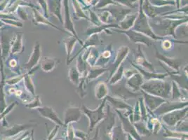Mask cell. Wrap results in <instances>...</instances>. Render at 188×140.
I'll return each instance as SVG.
<instances>
[{
  "label": "cell",
  "instance_id": "obj_1",
  "mask_svg": "<svg viewBox=\"0 0 188 140\" xmlns=\"http://www.w3.org/2000/svg\"><path fill=\"white\" fill-rule=\"evenodd\" d=\"M164 19L158 18L154 21H149V24L153 32L156 35L161 37H168L171 36L176 39V30L178 26L187 22V18L181 20H173L163 17Z\"/></svg>",
  "mask_w": 188,
  "mask_h": 140
},
{
  "label": "cell",
  "instance_id": "obj_2",
  "mask_svg": "<svg viewBox=\"0 0 188 140\" xmlns=\"http://www.w3.org/2000/svg\"><path fill=\"white\" fill-rule=\"evenodd\" d=\"M141 90L150 95L168 99L171 98V84L161 79H152L144 82Z\"/></svg>",
  "mask_w": 188,
  "mask_h": 140
},
{
  "label": "cell",
  "instance_id": "obj_3",
  "mask_svg": "<svg viewBox=\"0 0 188 140\" xmlns=\"http://www.w3.org/2000/svg\"><path fill=\"white\" fill-rule=\"evenodd\" d=\"M132 30L141 32L147 36L150 37L152 40H163L166 37H161L156 35L151 29L149 24V20L147 16L145 15L142 8V6H140V10L138 13V16L136 18L134 25L132 27Z\"/></svg>",
  "mask_w": 188,
  "mask_h": 140
},
{
  "label": "cell",
  "instance_id": "obj_4",
  "mask_svg": "<svg viewBox=\"0 0 188 140\" xmlns=\"http://www.w3.org/2000/svg\"><path fill=\"white\" fill-rule=\"evenodd\" d=\"M110 87L111 92H112L114 97L123 99L124 101H126L129 99L136 98L141 95V93H135L131 90L126 86V81H123L122 79L115 84L110 85Z\"/></svg>",
  "mask_w": 188,
  "mask_h": 140
},
{
  "label": "cell",
  "instance_id": "obj_5",
  "mask_svg": "<svg viewBox=\"0 0 188 140\" xmlns=\"http://www.w3.org/2000/svg\"><path fill=\"white\" fill-rule=\"evenodd\" d=\"M102 102L101 104H100L99 107L96 109L95 110H91L90 109L87 107L85 105H82L81 107L82 111L86 114V115L89 117L91 121V124L93 126V125H95L97 122H98L99 120H101L102 118H103L105 116V114L103 112V109L106 105V102L107 99L106 98H104L103 99H102Z\"/></svg>",
  "mask_w": 188,
  "mask_h": 140
},
{
  "label": "cell",
  "instance_id": "obj_6",
  "mask_svg": "<svg viewBox=\"0 0 188 140\" xmlns=\"http://www.w3.org/2000/svg\"><path fill=\"white\" fill-rule=\"evenodd\" d=\"M115 31L118 33H121L126 35L128 38H129V39L130 40V41L132 43H134V44H143L147 46H150L152 44V39H151L150 37L143 35V34L137 32V31H135L132 29H130L129 30H115Z\"/></svg>",
  "mask_w": 188,
  "mask_h": 140
},
{
  "label": "cell",
  "instance_id": "obj_7",
  "mask_svg": "<svg viewBox=\"0 0 188 140\" xmlns=\"http://www.w3.org/2000/svg\"><path fill=\"white\" fill-rule=\"evenodd\" d=\"M187 102L166 100L154 111L158 115H163L174 110L183 109L187 107Z\"/></svg>",
  "mask_w": 188,
  "mask_h": 140
},
{
  "label": "cell",
  "instance_id": "obj_8",
  "mask_svg": "<svg viewBox=\"0 0 188 140\" xmlns=\"http://www.w3.org/2000/svg\"><path fill=\"white\" fill-rule=\"evenodd\" d=\"M155 56L159 60V61L162 62V63L164 64L166 66L170 68V69L174 70L175 71H177V72H180V67L183 65V60L169 58V57L164 56L163 54L159 53L156 48H155Z\"/></svg>",
  "mask_w": 188,
  "mask_h": 140
},
{
  "label": "cell",
  "instance_id": "obj_9",
  "mask_svg": "<svg viewBox=\"0 0 188 140\" xmlns=\"http://www.w3.org/2000/svg\"><path fill=\"white\" fill-rule=\"evenodd\" d=\"M129 48L128 46H121L119 48L117 53H116L115 61L108 68V71H110V77L107 79V81L112 76V74L115 72V71L118 69L119 67L122 64L124 60L126 58V57L129 55Z\"/></svg>",
  "mask_w": 188,
  "mask_h": 140
},
{
  "label": "cell",
  "instance_id": "obj_10",
  "mask_svg": "<svg viewBox=\"0 0 188 140\" xmlns=\"http://www.w3.org/2000/svg\"><path fill=\"white\" fill-rule=\"evenodd\" d=\"M140 92H141V95H142L145 106H146L147 109L151 111H155L156 109H157L159 106L166 100V99L159 98V97L150 95V94L145 93V91L142 90H140Z\"/></svg>",
  "mask_w": 188,
  "mask_h": 140
},
{
  "label": "cell",
  "instance_id": "obj_11",
  "mask_svg": "<svg viewBox=\"0 0 188 140\" xmlns=\"http://www.w3.org/2000/svg\"><path fill=\"white\" fill-rule=\"evenodd\" d=\"M63 5L65 8V22H64V27L66 29L68 32L71 33V35L77 39V41L80 43L82 46H83L84 43L82 40L79 38L76 32V30L74 27V24L71 17L70 15V10H69V4H68V0H63Z\"/></svg>",
  "mask_w": 188,
  "mask_h": 140
},
{
  "label": "cell",
  "instance_id": "obj_12",
  "mask_svg": "<svg viewBox=\"0 0 188 140\" xmlns=\"http://www.w3.org/2000/svg\"><path fill=\"white\" fill-rule=\"evenodd\" d=\"M102 44H103V41H102V40H101V37H100L99 34H94V35L89 36V38H88L86 40V41H84L83 46H82V48L78 51L77 53H76V55H75L73 57H72V58H71L69 60V61H68L67 65H69L71 63V62H72L74 60V59H75L76 57L79 55V53H81L82 51L86 50L87 48H89V47H92V46L96 47V46L101 45Z\"/></svg>",
  "mask_w": 188,
  "mask_h": 140
},
{
  "label": "cell",
  "instance_id": "obj_13",
  "mask_svg": "<svg viewBox=\"0 0 188 140\" xmlns=\"http://www.w3.org/2000/svg\"><path fill=\"white\" fill-rule=\"evenodd\" d=\"M116 5H114V7L108 6L107 8H102V9L100 10L107 11L111 14L115 22H120L125 18V16L131 12V8H124L122 7H116Z\"/></svg>",
  "mask_w": 188,
  "mask_h": 140
},
{
  "label": "cell",
  "instance_id": "obj_14",
  "mask_svg": "<svg viewBox=\"0 0 188 140\" xmlns=\"http://www.w3.org/2000/svg\"><path fill=\"white\" fill-rule=\"evenodd\" d=\"M134 53L135 62H134L136 65H138L139 67H143L145 68H147V69L149 70L150 71H155V67H154L153 65L147 60L143 51H142L141 44H138V50L134 51Z\"/></svg>",
  "mask_w": 188,
  "mask_h": 140
},
{
  "label": "cell",
  "instance_id": "obj_15",
  "mask_svg": "<svg viewBox=\"0 0 188 140\" xmlns=\"http://www.w3.org/2000/svg\"><path fill=\"white\" fill-rule=\"evenodd\" d=\"M131 64L132 65V66L137 70L139 73H140L142 78L145 81H149V80L152 79H161L164 80L165 78H166L167 76H169L168 73H156L155 71H145L143 69H142L141 67H139L138 65H136L133 61H131Z\"/></svg>",
  "mask_w": 188,
  "mask_h": 140
},
{
  "label": "cell",
  "instance_id": "obj_16",
  "mask_svg": "<svg viewBox=\"0 0 188 140\" xmlns=\"http://www.w3.org/2000/svg\"><path fill=\"white\" fill-rule=\"evenodd\" d=\"M126 85L133 92H140L141 87L144 83V79L141 74L137 71L130 78L126 79Z\"/></svg>",
  "mask_w": 188,
  "mask_h": 140
},
{
  "label": "cell",
  "instance_id": "obj_17",
  "mask_svg": "<svg viewBox=\"0 0 188 140\" xmlns=\"http://www.w3.org/2000/svg\"><path fill=\"white\" fill-rule=\"evenodd\" d=\"M187 111L188 108L186 107L183 109H181L171 111V112L165 114L163 116V120L168 123L173 124L177 122L178 120L183 118L184 116H186L187 113Z\"/></svg>",
  "mask_w": 188,
  "mask_h": 140
},
{
  "label": "cell",
  "instance_id": "obj_18",
  "mask_svg": "<svg viewBox=\"0 0 188 140\" xmlns=\"http://www.w3.org/2000/svg\"><path fill=\"white\" fill-rule=\"evenodd\" d=\"M110 28H119L118 24H102L100 26H93L89 27L85 32V35L87 36H91L94 34H100L102 32H106L107 35H112V32H110ZM120 30V29H119Z\"/></svg>",
  "mask_w": 188,
  "mask_h": 140
},
{
  "label": "cell",
  "instance_id": "obj_19",
  "mask_svg": "<svg viewBox=\"0 0 188 140\" xmlns=\"http://www.w3.org/2000/svg\"><path fill=\"white\" fill-rule=\"evenodd\" d=\"M142 8L145 15L150 18H155L159 14L165 11V9L163 7L161 8H159L151 5L149 2H148V0H145V2H143Z\"/></svg>",
  "mask_w": 188,
  "mask_h": 140
},
{
  "label": "cell",
  "instance_id": "obj_20",
  "mask_svg": "<svg viewBox=\"0 0 188 140\" xmlns=\"http://www.w3.org/2000/svg\"><path fill=\"white\" fill-rule=\"evenodd\" d=\"M107 101H108L110 103L111 105L113 106V107L115 109H126L129 112H131L133 109V107L131 105L127 104L126 101L123 100L115 97H112L108 95L106 97Z\"/></svg>",
  "mask_w": 188,
  "mask_h": 140
},
{
  "label": "cell",
  "instance_id": "obj_21",
  "mask_svg": "<svg viewBox=\"0 0 188 140\" xmlns=\"http://www.w3.org/2000/svg\"><path fill=\"white\" fill-rule=\"evenodd\" d=\"M41 58V46L37 42L34 46V49L32 51V56L26 64L25 65V67L27 70H31L37 65L38 62L39 61Z\"/></svg>",
  "mask_w": 188,
  "mask_h": 140
},
{
  "label": "cell",
  "instance_id": "obj_22",
  "mask_svg": "<svg viewBox=\"0 0 188 140\" xmlns=\"http://www.w3.org/2000/svg\"><path fill=\"white\" fill-rule=\"evenodd\" d=\"M112 44H110L109 46H107L106 49L102 51V53L99 56L98 60L96 62L95 67H105V65L108 64V62L110 60L111 57L112 56Z\"/></svg>",
  "mask_w": 188,
  "mask_h": 140
},
{
  "label": "cell",
  "instance_id": "obj_23",
  "mask_svg": "<svg viewBox=\"0 0 188 140\" xmlns=\"http://www.w3.org/2000/svg\"><path fill=\"white\" fill-rule=\"evenodd\" d=\"M81 118V110L79 107H69L65 112V121L70 123L77 121Z\"/></svg>",
  "mask_w": 188,
  "mask_h": 140
},
{
  "label": "cell",
  "instance_id": "obj_24",
  "mask_svg": "<svg viewBox=\"0 0 188 140\" xmlns=\"http://www.w3.org/2000/svg\"><path fill=\"white\" fill-rule=\"evenodd\" d=\"M171 98L172 101L187 102V95L181 92V88H179L174 81L172 82Z\"/></svg>",
  "mask_w": 188,
  "mask_h": 140
},
{
  "label": "cell",
  "instance_id": "obj_25",
  "mask_svg": "<svg viewBox=\"0 0 188 140\" xmlns=\"http://www.w3.org/2000/svg\"><path fill=\"white\" fill-rule=\"evenodd\" d=\"M61 1L62 0H48V2L51 12L58 18L62 24H63L61 12Z\"/></svg>",
  "mask_w": 188,
  "mask_h": 140
},
{
  "label": "cell",
  "instance_id": "obj_26",
  "mask_svg": "<svg viewBox=\"0 0 188 140\" xmlns=\"http://www.w3.org/2000/svg\"><path fill=\"white\" fill-rule=\"evenodd\" d=\"M137 16L138 13L128 14L120 22H119L118 25L119 26V29L121 30H129L130 29H132Z\"/></svg>",
  "mask_w": 188,
  "mask_h": 140
},
{
  "label": "cell",
  "instance_id": "obj_27",
  "mask_svg": "<svg viewBox=\"0 0 188 140\" xmlns=\"http://www.w3.org/2000/svg\"><path fill=\"white\" fill-rule=\"evenodd\" d=\"M37 109L38 110L39 113L42 114V116H43L46 118H49L52 120L54 122L57 123H61V121L58 118V116L54 111L53 109L50 107H38L37 108Z\"/></svg>",
  "mask_w": 188,
  "mask_h": 140
},
{
  "label": "cell",
  "instance_id": "obj_28",
  "mask_svg": "<svg viewBox=\"0 0 188 140\" xmlns=\"http://www.w3.org/2000/svg\"><path fill=\"white\" fill-rule=\"evenodd\" d=\"M106 71H108V69L105 67H92L88 71L86 75V80L87 82H89L93 80H95L97 78L104 74Z\"/></svg>",
  "mask_w": 188,
  "mask_h": 140
},
{
  "label": "cell",
  "instance_id": "obj_29",
  "mask_svg": "<svg viewBox=\"0 0 188 140\" xmlns=\"http://www.w3.org/2000/svg\"><path fill=\"white\" fill-rule=\"evenodd\" d=\"M57 64H58L57 59L45 56L42 60L41 67L43 71L46 72H49L55 69Z\"/></svg>",
  "mask_w": 188,
  "mask_h": 140
},
{
  "label": "cell",
  "instance_id": "obj_30",
  "mask_svg": "<svg viewBox=\"0 0 188 140\" xmlns=\"http://www.w3.org/2000/svg\"><path fill=\"white\" fill-rule=\"evenodd\" d=\"M109 89L107 88V84L104 82H99L97 84L95 89L96 98L98 99H103L108 95Z\"/></svg>",
  "mask_w": 188,
  "mask_h": 140
},
{
  "label": "cell",
  "instance_id": "obj_31",
  "mask_svg": "<svg viewBox=\"0 0 188 140\" xmlns=\"http://www.w3.org/2000/svg\"><path fill=\"white\" fill-rule=\"evenodd\" d=\"M77 41V39L75 37H74L72 35L67 37V38L64 40V44L65 45V49H66L67 53V63L70 59V56L72 55L74 46H75Z\"/></svg>",
  "mask_w": 188,
  "mask_h": 140
},
{
  "label": "cell",
  "instance_id": "obj_32",
  "mask_svg": "<svg viewBox=\"0 0 188 140\" xmlns=\"http://www.w3.org/2000/svg\"><path fill=\"white\" fill-rule=\"evenodd\" d=\"M84 53L82 52L79 53V55L77 56V66L79 72L80 73L81 75H87V60H85L83 58Z\"/></svg>",
  "mask_w": 188,
  "mask_h": 140
},
{
  "label": "cell",
  "instance_id": "obj_33",
  "mask_svg": "<svg viewBox=\"0 0 188 140\" xmlns=\"http://www.w3.org/2000/svg\"><path fill=\"white\" fill-rule=\"evenodd\" d=\"M72 4L74 7V12H75V13H74V15H75V18L77 20L82 19V18L89 20V17L85 14L83 9H82V7H80V4H79V2L77 1V0H72Z\"/></svg>",
  "mask_w": 188,
  "mask_h": 140
},
{
  "label": "cell",
  "instance_id": "obj_34",
  "mask_svg": "<svg viewBox=\"0 0 188 140\" xmlns=\"http://www.w3.org/2000/svg\"><path fill=\"white\" fill-rule=\"evenodd\" d=\"M81 76L82 75L79 72L77 68L76 67L73 66L70 68L69 71H68V78H69L70 81L72 84L75 85H77L79 83Z\"/></svg>",
  "mask_w": 188,
  "mask_h": 140
},
{
  "label": "cell",
  "instance_id": "obj_35",
  "mask_svg": "<svg viewBox=\"0 0 188 140\" xmlns=\"http://www.w3.org/2000/svg\"><path fill=\"white\" fill-rule=\"evenodd\" d=\"M124 67L123 65H121L119 67L117 70L115 71V72L112 74V76L110 77L107 81H109L110 85L115 84L119 81H120L124 76Z\"/></svg>",
  "mask_w": 188,
  "mask_h": 140
},
{
  "label": "cell",
  "instance_id": "obj_36",
  "mask_svg": "<svg viewBox=\"0 0 188 140\" xmlns=\"http://www.w3.org/2000/svg\"><path fill=\"white\" fill-rule=\"evenodd\" d=\"M86 75H82L79 80V84L77 85V92L79 94V97L83 99L85 96L87 95V91H86Z\"/></svg>",
  "mask_w": 188,
  "mask_h": 140
},
{
  "label": "cell",
  "instance_id": "obj_37",
  "mask_svg": "<svg viewBox=\"0 0 188 140\" xmlns=\"http://www.w3.org/2000/svg\"><path fill=\"white\" fill-rule=\"evenodd\" d=\"M102 11V13H101V15L98 16L100 19V21L102 24H112L114 22H115L114 21L113 18L111 16V14L108 12L107 11L105 10H100Z\"/></svg>",
  "mask_w": 188,
  "mask_h": 140
},
{
  "label": "cell",
  "instance_id": "obj_38",
  "mask_svg": "<svg viewBox=\"0 0 188 140\" xmlns=\"http://www.w3.org/2000/svg\"><path fill=\"white\" fill-rule=\"evenodd\" d=\"M35 21L37 22H39V23L45 24L47 25H50V26L54 27L56 30H58L60 31H63L62 30H61V28L56 27V25H54L53 23H51V22H50L49 21H48V20H47L46 18H44L43 16L40 15V13H38L37 11H35ZM63 32H64V31H63Z\"/></svg>",
  "mask_w": 188,
  "mask_h": 140
},
{
  "label": "cell",
  "instance_id": "obj_39",
  "mask_svg": "<svg viewBox=\"0 0 188 140\" xmlns=\"http://www.w3.org/2000/svg\"><path fill=\"white\" fill-rule=\"evenodd\" d=\"M150 4L156 7H166L167 5H176L175 1L171 0H148Z\"/></svg>",
  "mask_w": 188,
  "mask_h": 140
},
{
  "label": "cell",
  "instance_id": "obj_40",
  "mask_svg": "<svg viewBox=\"0 0 188 140\" xmlns=\"http://www.w3.org/2000/svg\"><path fill=\"white\" fill-rule=\"evenodd\" d=\"M24 78H25V86H26L27 89L28 90V91H30L32 95H34V94H35V87H34L31 77L30 76L29 74H25Z\"/></svg>",
  "mask_w": 188,
  "mask_h": 140
},
{
  "label": "cell",
  "instance_id": "obj_41",
  "mask_svg": "<svg viewBox=\"0 0 188 140\" xmlns=\"http://www.w3.org/2000/svg\"><path fill=\"white\" fill-rule=\"evenodd\" d=\"M110 5H119L117 3H115L113 0H100L98 2V4L96 5V8L97 9H102L107 6Z\"/></svg>",
  "mask_w": 188,
  "mask_h": 140
},
{
  "label": "cell",
  "instance_id": "obj_42",
  "mask_svg": "<svg viewBox=\"0 0 188 140\" xmlns=\"http://www.w3.org/2000/svg\"><path fill=\"white\" fill-rule=\"evenodd\" d=\"M90 13V21L92 23L93 25V26H100L102 23L100 21L98 15L96 13H94L93 11H89Z\"/></svg>",
  "mask_w": 188,
  "mask_h": 140
},
{
  "label": "cell",
  "instance_id": "obj_43",
  "mask_svg": "<svg viewBox=\"0 0 188 140\" xmlns=\"http://www.w3.org/2000/svg\"><path fill=\"white\" fill-rule=\"evenodd\" d=\"M22 48V35H19L17 37L16 41L12 47V53H17Z\"/></svg>",
  "mask_w": 188,
  "mask_h": 140
},
{
  "label": "cell",
  "instance_id": "obj_44",
  "mask_svg": "<svg viewBox=\"0 0 188 140\" xmlns=\"http://www.w3.org/2000/svg\"><path fill=\"white\" fill-rule=\"evenodd\" d=\"M138 0H115V2H118L119 4L120 3L122 5L126 6V7H129L130 8H135L134 4Z\"/></svg>",
  "mask_w": 188,
  "mask_h": 140
},
{
  "label": "cell",
  "instance_id": "obj_45",
  "mask_svg": "<svg viewBox=\"0 0 188 140\" xmlns=\"http://www.w3.org/2000/svg\"><path fill=\"white\" fill-rule=\"evenodd\" d=\"M41 104H42V102L40 101V99H39V96L37 95L36 96L35 99H34V101L32 102H31V103L29 104H26L25 106L30 109H35V108L37 109L38 107H40Z\"/></svg>",
  "mask_w": 188,
  "mask_h": 140
},
{
  "label": "cell",
  "instance_id": "obj_46",
  "mask_svg": "<svg viewBox=\"0 0 188 140\" xmlns=\"http://www.w3.org/2000/svg\"><path fill=\"white\" fill-rule=\"evenodd\" d=\"M134 109V117L136 121H138V119L141 118V110H140V105H139V101L137 100L136 102L135 107L133 108Z\"/></svg>",
  "mask_w": 188,
  "mask_h": 140
},
{
  "label": "cell",
  "instance_id": "obj_47",
  "mask_svg": "<svg viewBox=\"0 0 188 140\" xmlns=\"http://www.w3.org/2000/svg\"><path fill=\"white\" fill-rule=\"evenodd\" d=\"M137 71H138L136 70V69H134V70H124V78L126 79L130 78L131 76H133V74L137 72Z\"/></svg>",
  "mask_w": 188,
  "mask_h": 140
},
{
  "label": "cell",
  "instance_id": "obj_48",
  "mask_svg": "<svg viewBox=\"0 0 188 140\" xmlns=\"http://www.w3.org/2000/svg\"><path fill=\"white\" fill-rule=\"evenodd\" d=\"M39 2H40V4L42 5V7H43V9L44 11V13L46 14L47 16H48V13H47V3L45 0H39Z\"/></svg>",
  "mask_w": 188,
  "mask_h": 140
},
{
  "label": "cell",
  "instance_id": "obj_49",
  "mask_svg": "<svg viewBox=\"0 0 188 140\" xmlns=\"http://www.w3.org/2000/svg\"><path fill=\"white\" fill-rule=\"evenodd\" d=\"M16 65H17V62L15 60H12L10 62V65L11 67H16Z\"/></svg>",
  "mask_w": 188,
  "mask_h": 140
},
{
  "label": "cell",
  "instance_id": "obj_50",
  "mask_svg": "<svg viewBox=\"0 0 188 140\" xmlns=\"http://www.w3.org/2000/svg\"><path fill=\"white\" fill-rule=\"evenodd\" d=\"M15 93L17 96H21L22 95V91L21 90H16Z\"/></svg>",
  "mask_w": 188,
  "mask_h": 140
},
{
  "label": "cell",
  "instance_id": "obj_51",
  "mask_svg": "<svg viewBox=\"0 0 188 140\" xmlns=\"http://www.w3.org/2000/svg\"><path fill=\"white\" fill-rule=\"evenodd\" d=\"M16 88H11V89L9 90V92L11 93H16Z\"/></svg>",
  "mask_w": 188,
  "mask_h": 140
},
{
  "label": "cell",
  "instance_id": "obj_52",
  "mask_svg": "<svg viewBox=\"0 0 188 140\" xmlns=\"http://www.w3.org/2000/svg\"><path fill=\"white\" fill-rule=\"evenodd\" d=\"M171 1H173V0H171Z\"/></svg>",
  "mask_w": 188,
  "mask_h": 140
}]
</instances>
